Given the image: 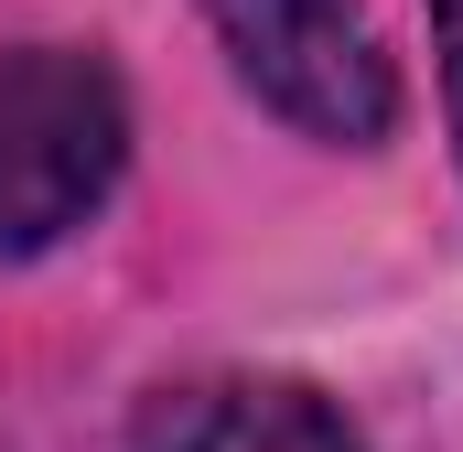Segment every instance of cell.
I'll use <instances>...</instances> for the list:
<instances>
[{
  "label": "cell",
  "mask_w": 463,
  "mask_h": 452,
  "mask_svg": "<svg viewBox=\"0 0 463 452\" xmlns=\"http://www.w3.org/2000/svg\"><path fill=\"white\" fill-rule=\"evenodd\" d=\"M431 11V54H442V129H453V173H463V0H420Z\"/></svg>",
  "instance_id": "cell-4"
},
{
  "label": "cell",
  "mask_w": 463,
  "mask_h": 452,
  "mask_svg": "<svg viewBox=\"0 0 463 452\" xmlns=\"http://www.w3.org/2000/svg\"><path fill=\"white\" fill-rule=\"evenodd\" d=\"M227 76L324 151H377L399 129V65L355 0H205Z\"/></svg>",
  "instance_id": "cell-2"
},
{
  "label": "cell",
  "mask_w": 463,
  "mask_h": 452,
  "mask_svg": "<svg viewBox=\"0 0 463 452\" xmlns=\"http://www.w3.org/2000/svg\"><path fill=\"white\" fill-rule=\"evenodd\" d=\"M129 173V87L98 43L0 54V269L54 259L109 216Z\"/></svg>",
  "instance_id": "cell-1"
},
{
  "label": "cell",
  "mask_w": 463,
  "mask_h": 452,
  "mask_svg": "<svg viewBox=\"0 0 463 452\" xmlns=\"http://www.w3.org/2000/svg\"><path fill=\"white\" fill-rule=\"evenodd\" d=\"M118 452H366L355 410L313 377L280 366H205V377H162L129 410Z\"/></svg>",
  "instance_id": "cell-3"
}]
</instances>
